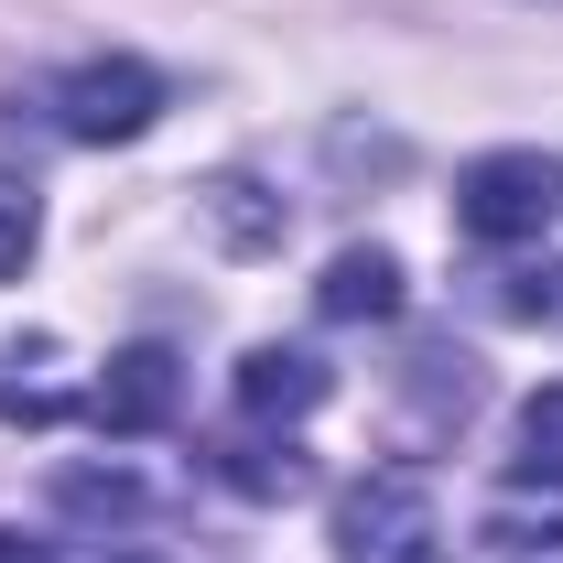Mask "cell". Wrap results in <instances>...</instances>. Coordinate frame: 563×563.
Wrapping results in <instances>:
<instances>
[{
    "mask_svg": "<svg viewBox=\"0 0 563 563\" xmlns=\"http://www.w3.org/2000/svg\"><path fill=\"white\" fill-rule=\"evenodd\" d=\"M509 477L520 488H563V379H542L520 422H509Z\"/></svg>",
    "mask_w": 563,
    "mask_h": 563,
    "instance_id": "obj_7",
    "label": "cell"
},
{
    "mask_svg": "<svg viewBox=\"0 0 563 563\" xmlns=\"http://www.w3.org/2000/svg\"><path fill=\"white\" fill-rule=\"evenodd\" d=\"M174 412H185V357L174 347H120L87 379V422H109V433H163Z\"/></svg>",
    "mask_w": 563,
    "mask_h": 563,
    "instance_id": "obj_4",
    "label": "cell"
},
{
    "mask_svg": "<svg viewBox=\"0 0 563 563\" xmlns=\"http://www.w3.org/2000/svg\"><path fill=\"white\" fill-rule=\"evenodd\" d=\"M163 120V76L141 55H87V66L55 76V131L66 141H141Z\"/></svg>",
    "mask_w": 563,
    "mask_h": 563,
    "instance_id": "obj_3",
    "label": "cell"
},
{
    "mask_svg": "<svg viewBox=\"0 0 563 563\" xmlns=\"http://www.w3.org/2000/svg\"><path fill=\"white\" fill-rule=\"evenodd\" d=\"M0 563H55V542H33V531H0Z\"/></svg>",
    "mask_w": 563,
    "mask_h": 563,
    "instance_id": "obj_12",
    "label": "cell"
},
{
    "mask_svg": "<svg viewBox=\"0 0 563 563\" xmlns=\"http://www.w3.org/2000/svg\"><path fill=\"white\" fill-rule=\"evenodd\" d=\"M217 477L250 488V498H292V488H303V455H292V444H228Z\"/></svg>",
    "mask_w": 563,
    "mask_h": 563,
    "instance_id": "obj_10",
    "label": "cell"
},
{
    "mask_svg": "<svg viewBox=\"0 0 563 563\" xmlns=\"http://www.w3.org/2000/svg\"><path fill=\"white\" fill-rule=\"evenodd\" d=\"M66 412V390L44 379V347L22 357V347H0V422H55Z\"/></svg>",
    "mask_w": 563,
    "mask_h": 563,
    "instance_id": "obj_9",
    "label": "cell"
},
{
    "mask_svg": "<svg viewBox=\"0 0 563 563\" xmlns=\"http://www.w3.org/2000/svg\"><path fill=\"white\" fill-rule=\"evenodd\" d=\"M336 563H444V509L412 466H368L336 498Z\"/></svg>",
    "mask_w": 563,
    "mask_h": 563,
    "instance_id": "obj_1",
    "label": "cell"
},
{
    "mask_svg": "<svg viewBox=\"0 0 563 563\" xmlns=\"http://www.w3.org/2000/svg\"><path fill=\"white\" fill-rule=\"evenodd\" d=\"M563 207V174L542 152H488V163H466L455 174V228L466 239H488V250H520V239H542Z\"/></svg>",
    "mask_w": 563,
    "mask_h": 563,
    "instance_id": "obj_2",
    "label": "cell"
},
{
    "mask_svg": "<svg viewBox=\"0 0 563 563\" xmlns=\"http://www.w3.org/2000/svg\"><path fill=\"white\" fill-rule=\"evenodd\" d=\"M314 314H325V325H379V314H401V261H390V250H336L325 282H314Z\"/></svg>",
    "mask_w": 563,
    "mask_h": 563,
    "instance_id": "obj_6",
    "label": "cell"
},
{
    "mask_svg": "<svg viewBox=\"0 0 563 563\" xmlns=\"http://www.w3.org/2000/svg\"><path fill=\"white\" fill-rule=\"evenodd\" d=\"M131 563H141V553H131Z\"/></svg>",
    "mask_w": 563,
    "mask_h": 563,
    "instance_id": "obj_13",
    "label": "cell"
},
{
    "mask_svg": "<svg viewBox=\"0 0 563 563\" xmlns=\"http://www.w3.org/2000/svg\"><path fill=\"white\" fill-rule=\"evenodd\" d=\"M325 390H336V368L314 347H250L239 357V412L250 422H303Z\"/></svg>",
    "mask_w": 563,
    "mask_h": 563,
    "instance_id": "obj_5",
    "label": "cell"
},
{
    "mask_svg": "<svg viewBox=\"0 0 563 563\" xmlns=\"http://www.w3.org/2000/svg\"><path fill=\"white\" fill-rule=\"evenodd\" d=\"M477 563H563V520L498 509V520H477Z\"/></svg>",
    "mask_w": 563,
    "mask_h": 563,
    "instance_id": "obj_8",
    "label": "cell"
},
{
    "mask_svg": "<svg viewBox=\"0 0 563 563\" xmlns=\"http://www.w3.org/2000/svg\"><path fill=\"white\" fill-rule=\"evenodd\" d=\"M33 239H44V207H33V185H22V174H0V282L33 261Z\"/></svg>",
    "mask_w": 563,
    "mask_h": 563,
    "instance_id": "obj_11",
    "label": "cell"
}]
</instances>
